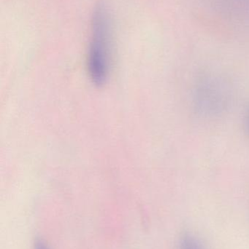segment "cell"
I'll list each match as a JSON object with an SVG mask.
<instances>
[{
    "label": "cell",
    "mask_w": 249,
    "mask_h": 249,
    "mask_svg": "<svg viewBox=\"0 0 249 249\" xmlns=\"http://www.w3.org/2000/svg\"><path fill=\"white\" fill-rule=\"evenodd\" d=\"M248 130L249 131V122H248Z\"/></svg>",
    "instance_id": "5"
},
{
    "label": "cell",
    "mask_w": 249,
    "mask_h": 249,
    "mask_svg": "<svg viewBox=\"0 0 249 249\" xmlns=\"http://www.w3.org/2000/svg\"><path fill=\"white\" fill-rule=\"evenodd\" d=\"M111 27L108 13L99 6L92 18V38L89 47V75L96 86L105 84L111 67Z\"/></svg>",
    "instance_id": "1"
},
{
    "label": "cell",
    "mask_w": 249,
    "mask_h": 249,
    "mask_svg": "<svg viewBox=\"0 0 249 249\" xmlns=\"http://www.w3.org/2000/svg\"><path fill=\"white\" fill-rule=\"evenodd\" d=\"M179 249H203L200 243L191 235L183 237L180 243Z\"/></svg>",
    "instance_id": "3"
},
{
    "label": "cell",
    "mask_w": 249,
    "mask_h": 249,
    "mask_svg": "<svg viewBox=\"0 0 249 249\" xmlns=\"http://www.w3.org/2000/svg\"><path fill=\"white\" fill-rule=\"evenodd\" d=\"M222 80L207 77L200 82L196 92V105L205 115L219 113L227 106L228 89Z\"/></svg>",
    "instance_id": "2"
},
{
    "label": "cell",
    "mask_w": 249,
    "mask_h": 249,
    "mask_svg": "<svg viewBox=\"0 0 249 249\" xmlns=\"http://www.w3.org/2000/svg\"><path fill=\"white\" fill-rule=\"evenodd\" d=\"M35 249H48V248L43 243L38 242L35 244Z\"/></svg>",
    "instance_id": "4"
}]
</instances>
